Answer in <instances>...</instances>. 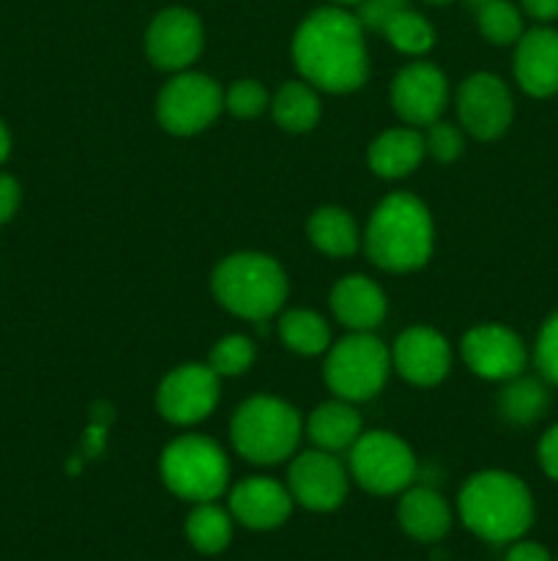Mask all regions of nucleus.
Returning a JSON list of instances; mask_svg holds the SVG:
<instances>
[{
	"instance_id": "obj_1",
	"label": "nucleus",
	"mask_w": 558,
	"mask_h": 561,
	"mask_svg": "<svg viewBox=\"0 0 558 561\" xmlns=\"http://www.w3.org/2000/svg\"><path fill=\"white\" fill-rule=\"evenodd\" d=\"M290 53L301 80L328 93L356 91L370 71L364 27L342 5L312 11L295 27Z\"/></svg>"
},
{
	"instance_id": "obj_2",
	"label": "nucleus",
	"mask_w": 558,
	"mask_h": 561,
	"mask_svg": "<svg viewBox=\"0 0 558 561\" xmlns=\"http://www.w3.org/2000/svg\"><path fill=\"white\" fill-rule=\"evenodd\" d=\"M457 513L465 529L492 546H509L534 526V496L509 471H479L460 488Z\"/></svg>"
},
{
	"instance_id": "obj_3",
	"label": "nucleus",
	"mask_w": 558,
	"mask_h": 561,
	"mask_svg": "<svg viewBox=\"0 0 558 561\" xmlns=\"http://www.w3.org/2000/svg\"><path fill=\"white\" fill-rule=\"evenodd\" d=\"M435 228L419 197L394 192L372 211L364 233V250L383 272L405 274L425 266L432 255Z\"/></svg>"
},
{
	"instance_id": "obj_4",
	"label": "nucleus",
	"mask_w": 558,
	"mask_h": 561,
	"mask_svg": "<svg viewBox=\"0 0 558 561\" xmlns=\"http://www.w3.org/2000/svg\"><path fill=\"white\" fill-rule=\"evenodd\" d=\"M211 290L224 310L246 321H268L288 299V274L260 252L228 255L211 274Z\"/></svg>"
},
{
	"instance_id": "obj_5",
	"label": "nucleus",
	"mask_w": 558,
	"mask_h": 561,
	"mask_svg": "<svg viewBox=\"0 0 558 561\" xmlns=\"http://www.w3.org/2000/svg\"><path fill=\"white\" fill-rule=\"evenodd\" d=\"M230 442L249 463H282L299 449L301 416L284 400L257 394L244 400L230 420Z\"/></svg>"
},
{
	"instance_id": "obj_6",
	"label": "nucleus",
	"mask_w": 558,
	"mask_h": 561,
	"mask_svg": "<svg viewBox=\"0 0 558 561\" xmlns=\"http://www.w3.org/2000/svg\"><path fill=\"white\" fill-rule=\"evenodd\" d=\"M159 474L170 493L191 504L217 502L230 488V463L224 449L206 436H181L164 447Z\"/></svg>"
},
{
	"instance_id": "obj_7",
	"label": "nucleus",
	"mask_w": 558,
	"mask_h": 561,
	"mask_svg": "<svg viewBox=\"0 0 558 561\" xmlns=\"http://www.w3.org/2000/svg\"><path fill=\"white\" fill-rule=\"evenodd\" d=\"M388 351L372 332H350L339 343L328 345L323 378L334 398L359 403L375 398L388 378Z\"/></svg>"
},
{
	"instance_id": "obj_8",
	"label": "nucleus",
	"mask_w": 558,
	"mask_h": 561,
	"mask_svg": "<svg viewBox=\"0 0 558 561\" xmlns=\"http://www.w3.org/2000/svg\"><path fill=\"white\" fill-rule=\"evenodd\" d=\"M348 453V474L372 496H397L416 480L414 449L394 433H361Z\"/></svg>"
},
{
	"instance_id": "obj_9",
	"label": "nucleus",
	"mask_w": 558,
	"mask_h": 561,
	"mask_svg": "<svg viewBox=\"0 0 558 561\" xmlns=\"http://www.w3.org/2000/svg\"><path fill=\"white\" fill-rule=\"evenodd\" d=\"M224 110V91L200 71H178L159 91L156 118L170 135L189 137L208 129Z\"/></svg>"
},
{
	"instance_id": "obj_10",
	"label": "nucleus",
	"mask_w": 558,
	"mask_h": 561,
	"mask_svg": "<svg viewBox=\"0 0 558 561\" xmlns=\"http://www.w3.org/2000/svg\"><path fill=\"white\" fill-rule=\"evenodd\" d=\"M460 126L476 140H496L512 126L514 99L507 82L487 71L465 77L457 88Z\"/></svg>"
},
{
	"instance_id": "obj_11",
	"label": "nucleus",
	"mask_w": 558,
	"mask_h": 561,
	"mask_svg": "<svg viewBox=\"0 0 558 561\" xmlns=\"http://www.w3.org/2000/svg\"><path fill=\"white\" fill-rule=\"evenodd\" d=\"M219 403V376L208 365H181L162 378L156 409L173 425H197Z\"/></svg>"
},
{
	"instance_id": "obj_12",
	"label": "nucleus",
	"mask_w": 558,
	"mask_h": 561,
	"mask_svg": "<svg viewBox=\"0 0 558 561\" xmlns=\"http://www.w3.org/2000/svg\"><path fill=\"white\" fill-rule=\"evenodd\" d=\"M348 471L337 455L310 449L295 455L288 469V491L310 513H334L348 496Z\"/></svg>"
},
{
	"instance_id": "obj_13",
	"label": "nucleus",
	"mask_w": 558,
	"mask_h": 561,
	"mask_svg": "<svg viewBox=\"0 0 558 561\" xmlns=\"http://www.w3.org/2000/svg\"><path fill=\"white\" fill-rule=\"evenodd\" d=\"M206 31L195 11L173 9L159 11L146 31V53L156 69L186 71L202 53Z\"/></svg>"
},
{
	"instance_id": "obj_14",
	"label": "nucleus",
	"mask_w": 558,
	"mask_h": 561,
	"mask_svg": "<svg viewBox=\"0 0 558 561\" xmlns=\"http://www.w3.org/2000/svg\"><path fill=\"white\" fill-rule=\"evenodd\" d=\"M460 354L465 367L485 381H512L528 362L520 334L501 323H481L465 332Z\"/></svg>"
},
{
	"instance_id": "obj_15",
	"label": "nucleus",
	"mask_w": 558,
	"mask_h": 561,
	"mask_svg": "<svg viewBox=\"0 0 558 561\" xmlns=\"http://www.w3.org/2000/svg\"><path fill=\"white\" fill-rule=\"evenodd\" d=\"M394 113L408 126H430L441 121L449 104V80L438 66L416 60L392 82Z\"/></svg>"
},
{
	"instance_id": "obj_16",
	"label": "nucleus",
	"mask_w": 558,
	"mask_h": 561,
	"mask_svg": "<svg viewBox=\"0 0 558 561\" xmlns=\"http://www.w3.org/2000/svg\"><path fill=\"white\" fill-rule=\"evenodd\" d=\"M392 365L414 387H435L452 367V348L435 329L410 327L394 340Z\"/></svg>"
},
{
	"instance_id": "obj_17",
	"label": "nucleus",
	"mask_w": 558,
	"mask_h": 561,
	"mask_svg": "<svg viewBox=\"0 0 558 561\" xmlns=\"http://www.w3.org/2000/svg\"><path fill=\"white\" fill-rule=\"evenodd\" d=\"M293 504L288 488L268 477H246L228 493V510L233 520L252 531L279 529L293 513Z\"/></svg>"
},
{
	"instance_id": "obj_18",
	"label": "nucleus",
	"mask_w": 558,
	"mask_h": 561,
	"mask_svg": "<svg viewBox=\"0 0 558 561\" xmlns=\"http://www.w3.org/2000/svg\"><path fill=\"white\" fill-rule=\"evenodd\" d=\"M514 80L528 96L558 93V31L531 27L514 44Z\"/></svg>"
},
{
	"instance_id": "obj_19",
	"label": "nucleus",
	"mask_w": 558,
	"mask_h": 561,
	"mask_svg": "<svg viewBox=\"0 0 558 561\" xmlns=\"http://www.w3.org/2000/svg\"><path fill=\"white\" fill-rule=\"evenodd\" d=\"M332 312L350 332H375L386 318V296L364 274H350L334 285Z\"/></svg>"
},
{
	"instance_id": "obj_20",
	"label": "nucleus",
	"mask_w": 558,
	"mask_h": 561,
	"mask_svg": "<svg viewBox=\"0 0 558 561\" xmlns=\"http://www.w3.org/2000/svg\"><path fill=\"white\" fill-rule=\"evenodd\" d=\"M399 529L416 542H438L452 529V507L432 488H408L399 493Z\"/></svg>"
},
{
	"instance_id": "obj_21",
	"label": "nucleus",
	"mask_w": 558,
	"mask_h": 561,
	"mask_svg": "<svg viewBox=\"0 0 558 561\" xmlns=\"http://www.w3.org/2000/svg\"><path fill=\"white\" fill-rule=\"evenodd\" d=\"M427 157L425 135L416 131L414 126H399V129H386L372 140L370 151H367V162H370L372 173L381 179H405L414 173Z\"/></svg>"
},
{
	"instance_id": "obj_22",
	"label": "nucleus",
	"mask_w": 558,
	"mask_h": 561,
	"mask_svg": "<svg viewBox=\"0 0 558 561\" xmlns=\"http://www.w3.org/2000/svg\"><path fill=\"white\" fill-rule=\"evenodd\" d=\"M306 436L317 449L345 453L361 436V416L348 400H328L321 403L306 420Z\"/></svg>"
},
{
	"instance_id": "obj_23",
	"label": "nucleus",
	"mask_w": 558,
	"mask_h": 561,
	"mask_svg": "<svg viewBox=\"0 0 558 561\" xmlns=\"http://www.w3.org/2000/svg\"><path fill=\"white\" fill-rule=\"evenodd\" d=\"M306 236L317 252L328 257H350L361 244V233L350 211L337 206L317 208L306 222Z\"/></svg>"
},
{
	"instance_id": "obj_24",
	"label": "nucleus",
	"mask_w": 558,
	"mask_h": 561,
	"mask_svg": "<svg viewBox=\"0 0 558 561\" xmlns=\"http://www.w3.org/2000/svg\"><path fill=\"white\" fill-rule=\"evenodd\" d=\"M268 107H271L274 121L293 135L315 129L317 121H321V99H317L315 85H310L306 80L284 82L271 96Z\"/></svg>"
},
{
	"instance_id": "obj_25",
	"label": "nucleus",
	"mask_w": 558,
	"mask_h": 561,
	"mask_svg": "<svg viewBox=\"0 0 558 561\" xmlns=\"http://www.w3.org/2000/svg\"><path fill=\"white\" fill-rule=\"evenodd\" d=\"M186 540L202 557H217L233 540V515L230 510L217 507L213 502L195 504L189 515H186Z\"/></svg>"
},
{
	"instance_id": "obj_26",
	"label": "nucleus",
	"mask_w": 558,
	"mask_h": 561,
	"mask_svg": "<svg viewBox=\"0 0 558 561\" xmlns=\"http://www.w3.org/2000/svg\"><path fill=\"white\" fill-rule=\"evenodd\" d=\"M547 405H550V392L536 378H512L498 394V411L512 425H531L545 414Z\"/></svg>"
},
{
	"instance_id": "obj_27",
	"label": "nucleus",
	"mask_w": 558,
	"mask_h": 561,
	"mask_svg": "<svg viewBox=\"0 0 558 561\" xmlns=\"http://www.w3.org/2000/svg\"><path fill=\"white\" fill-rule=\"evenodd\" d=\"M279 337L293 354L317 356L328 351V323L312 310H290L279 318Z\"/></svg>"
},
{
	"instance_id": "obj_28",
	"label": "nucleus",
	"mask_w": 558,
	"mask_h": 561,
	"mask_svg": "<svg viewBox=\"0 0 558 561\" xmlns=\"http://www.w3.org/2000/svg\"><path fill=\"white\" fill-rule=\"evenodd\" d=\"M383 36L388 38L394 49L405 55H425L430 53L432 44H435V27L430 25L425 14L414 9H405L394 16L386 25Z\"/></svg>"
},
{
	"instance_id": "obj_29",
	"label": "nucleus",
	"mask_w": 558,
	"mask_h": 561,
	"mask_svg": "<svg viewBox=\"0 0 558 561\" xmlns=\"http://www.w3.org/2000/svg\"><path fill=\"white\" fill-rule=\"evenodd\" d=\"M476 25H479L481 36L490 44H518V38L523 36V14L514 3L509 0H492L485 9L476 11Z\"/></svg>"
},
{
	"instance_id": "obj_30",
	"label": "nucleus",
	"mask_w": 558,
	"mask_h": 561,
	"mask_svg": "<svg viewBox=\"0 0 558 561\" xmlns=\"http://www.w3.org/2000/svg\"><path fill=\"white\" fill-rule=\"evenodd\" d=\"M252 362H255V343L246 334H228L213 345L211 356H208V367L219 378L244 376Z\"/></svg>"
},
{
	"instance_id": "obj_31",
	"label": "nucleus",
	"mask_w": 558,
	"mask_h": 561,
	"mask_svg": "<svg viewBox=\"0 0 558 561\" xmlns=\"http://www.w3.org/2000/svg\"><path fill=\"white\" fill-rule=\"evenodd\" d=\"M268 104V91L257 80H239L224 91V110L235 118H257Z\"/></svg>"
},
{
	"instance_id": "obj_32",
	"label": "nucleus",
	"mask_w": 558,
	"mask_h": 561,
	"mask_svg": "<svg viewBox=\"0 0 558 561\" xmlns=\"http://www.w3.org/2000/svg\"><path fill=\"white\" fill-rule=\"evenodd\" d=\"M425 148L432 159H438V162H454V159L463 157L465 151L463 131H460L457 126L435 121V124L427 126Z\"/></svg>"
},
{
	"instance_id": "obj_33",
	"label": "nucleus",
	"mask_w": 558,
	"mask_h": 561,
	"mask_svg": "<svg viewBox=\"0 0 558 561\" xmlns=\"http://www.w3.org/2000/svg\"><path fill=\"white\" fill-rule=\"evenodd\" d=\"M534 359L542 378L553 383V387H558V312H553L545 321V327H542L539 337H536Z\"/></svg>"
},
{
	"instance_id": "obj_34",
	"label": "nucleus",
	"mask_w": 558,
	"mask_h": 561,
	"mask_svg": "<svg viewBox=\"0 0 558 561\" xmlns=\"http://www.w3.org/2000/svg\"><path fill=\"white\" fill-rule=\"evenodd\" d=\"M405 9H410L408 0H361V3L356 5V20L361 22L364 31L383 33L388 22Z\"/></svg>"
},
{
	"instance_id": "obj_35",
	"label": "nucleus",
	"mask_w": 558,
	"mask_h": 561,
	"mask_svg": "<svg viewBox=\"0 0 558 561\" xmlns=\"http://www.w3.org/2000/svg\"><path fill=\"white\" fill-rule=\"evenodd\" d=\"M22 201V190H20V181L9 173H0V225L9 222L11 217L16 214Z\"/></svg>"
},
{
	"instance_id": "obj_36",
	"label": "nucleus",
	"mask_w": 558,
	"mask_h": 561,
	"mask_svg": "<svg viewBox=\"0 0 558 561\" xmlns=\"http://www.w3.org/2000/svg\"><path fill=\"white\" fill-rule=\"evenodd\" d=\"M539 466L550 480L558 482V425H553L550 431L542 436L539 442Z\"/></svg>"
},
{
	"instance_id": "obj_37",
	"label": "nucleus",
	"mask_w": 558,
	"mask_h": 561,
	"mask_svg": "<svg viewBox=\"0 0 558 561\" xmlns=\"http://www.w3.org/2000/svg\"><path fill=\"white\" fill-rule=\"evenodd\" d=\"M503 561H553V557L545 546L520 537V540L509 542V551L507 557H503Z\"/></svg>"
},
{
	"instance_id": "obj_38",
	"label": "nucleus",
	"mask_w": 558,
	"mask_h": 561,
	"mask_svg": "<svg viewBox=\"0 0 558 561\" xmlns=\"http://www.w3.org/2000/svg\"><path fill=\"white\" fill-rule=\"evenodd\" d=\"M523 11L534 16L536 22H553L558 20V0H520Z\"/></svg>"
},
{
	"instance_id": "obj_39",
	"label": "nucleus",
	"mask_w": 558,
	"mask_h": 561,
	"mask_svg": "<svg viewBox=\"0 0 558 561\" xmlns=\"http://www.w3.org/2000/svg\"><path fill=\"white\" fill-rule=\"evenodd\" d=\"M9 153H11V135H9V126H5L3 121H0V164H3L5 159H9Z\"/></svg>"
},
{
	"instance_id": "obj_40",
	"label": "nucleus",
	"mask_w": 558,
	"mask_h": 561,
	"mask_svg": "<svg viewBox=\"0 0 558 561\" xmlns=\"http://www.w3.org/2000/svg\"><path fill=\"white\" fill-rule=\"evenodd\" d=\"M487 3H492V0H465V5H468V9L474 11V14H476V11H479V9H485Z\"/></svg>"
},
{
	"instance_id": "obj_41",
	"label": "nucleus",
	"mask_w": 558,
	"mask_h": 561,
	"mask_svg": "<svg viewBox=\"0 0 558 561\" xmlns=\"http://www.w3.org/2000/svg\"><path fill=\"white\" fill-rule=\"evenodd\" d=\"M332 3L334 5H342V9H345V5H359L361 0H332Z\"/></svg>"
},
{
	"instance_id": "obj_42",
	"label": "nucleus",
	"mask_w": 558,
	"mask_h": 561,
	"mask_svg": "<svg viewBox=\"0 0 558 561\" xmlns=\"http://www.w3.org/2000/svg\"><path fill=\"white\" fill-rule=\"evenodd\" d=\"M425 3H432V5H446V3H454V0H425Z\"/></svg>"
},
{
	"instance_id": "obj_43",
	"label": "nucleus",
	"mask_w": 558,
	"mask_h": 561,
	"mask_svg": "<svg viewBox=\"0 0 558 561\" xmlns=\"http://www.w3.org/2000/svg\"><path fill=\"white\" fill-rule=\"evenodd\" d=\"M553 561H558V553H556V559H553Z\"/></svg>"
}]
</instances>
